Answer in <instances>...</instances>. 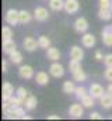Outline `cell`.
I'll list each match as a JSON object with an SVG mask.
<instances>
[{"mask_svg":"<svg viewBox=\"0 0 112 121\" xmlns=\"http://www.w3.org/2000/svg\"><path fill=\"white\" fill-rule=\"evenodd\" d=\"M104 65L112 68V54H107V55L104 56Z\"/></svg>","mask_w":112,"mask_h":121,"instance_id":"35","label":"cell"},{"mask_svg":"<svg viewBox=\"0 0 112 121\" xmlns=\"http://www.w3.org/2000/svg\"><path fill=\"white\" fill-rule=\"evenodd\" d=\"M84 107L83 104H79V103H73L70 107H69V116L73 117V118H81L84 114Z\"/></svg>","mask_w":112,"mask_h":121,"instance_id":"2","label":"cell"},{"mask_svg":"<svg viewBox=\"0 0 112 121\" xmlns=\"http://www.w3.org/2000/svg\"><path fill=\"white\" fill-rule=\"evenodd\" d=\"M23 45H24V49L28 51V52H34V51H36L39 48L38 41L35 38H32V37H25L24 41H23Z\"/></svg>","mask_w":112,"mask_h":121,"instance_id":"5","label":"cell"},{"mask_svg":"<svg viewBox=\"0 0 112 121\" xmlns=\"http://www.w3.org/2000/svg\"><path fill=\"white\" fill-rule=\"evenodd\" d=\"M80 10L79 0H64V11L67 14H74Z\"/></svg>","mask_w":112,"mask_h":121,"instance_id":"6","label":"cell"},{"mask_svg":"<svg viewBox=\"0 0 112 121\" xmlns=\"http://www.w3.org/2000/svg\"><path fill=\"white\" fill-rule=\"evenodd\" d=\"M88 93H90L94 99H101V97L107 93V90H104V87H102L100 83H92V85L90 86V89H88Z\"/></svg>","mask_w":112,"mask_h":121,"instance_id":"7","label":"cell"},{"mask_svg":"<svg viewBox=\"0 0 112 121\" xmlns=\"http://www.w3.org/2000/svg\"><path fill=\"white\" fill-rule=\"evenodd\" d=\"M49 73H51V76L59 79V78H62V76L64 75V68H63V65H60V63L56 60V62H53V63L49 66Z\"/></svg>","mask_w":112,"mask_h":121,"instance_id":"4","label":"cell"},{"mask_svg":"<svg viewBox=\"0 0 112 121\" xmlns=\"http://www.w3.org/2000/svg\"><path fill=\"white\" fill-rule=\"evenodd\" d=\"M13 116H14V118H21V120H29L31 118L29 116L25 114V110L21 108V106H17L13 108Z\"/></svg>","mask_w":112,"mask_h":121,"instance_id":"18","label":"cell"},{"mask_svg":"<svg viewBox=\"0 0 112 121\" xmlns=\"http://www.w3.org/2000/svg\"><path fill=\"white\" fill-rule=\"evenodd\" d=\"M98 18L102 21H109L112 18V9H100Z\"/></svg>","mask_w":112,"mask_h":121,"instance_id":"19","label":"cell"},{"mask_svg":"<svg viewBox=\"0 0 112 121\" xmlns=\"http://www.w3.org/2000/svg\"><path fill=\"white\" fill-rule=\"evenodd\" d=\"M1 37H3V39H10L13 37V31H11V28L8 26L1 28Z\"/></svg>","mask_w":112,"mask_h":121,"instance_id":"30","label":"cell"},{"mask_svg":"<svg viewBox=\"0 0 112 121\" xmlns=\"http://www.w3.org/2000/svg\"><path fill=\"white\" fill-rule=\"evenodd\" d=\"M87 94H90V93H88V90H87L84 86H77V87H76V90H74V96H76L79 100H81V99L85 97Z\"/></svg>","mask_w":112,"mask_h":121,"instance_id":"28","label":"cell"},{"mask_svg":"<svg viewBox=\"0 0 112 121\" xmlns=\"http://www.w3.org/2000/svg\"><path fill=\"white\" fill-rule=\"evenodd\" d=\"M36 104H38V100H36V97H35V96H28V97H27V100L24 101L25 110H28V111L34 110V108L36 107Z\"/></svg>","mask_w":112,"mask_h":121,"instance_id":"22","label":"cell"},{"mask_svg":"<svg viewBox=\"0 0 112 121\" xmlns=\"http://www.w3.org/2000/svg\"><path fill=\"white\" fill-rule=\"evenodd\" d=\"M32 20V14L27 10H20V23L21 24H28Z\"/></svg>","mask_w":112,"mask_h":121,"instance_id":"26","label":"cell"},{"mask_svg":"<svg viewBox=\"0 0 112 121\" xmlns=\"http://www.w3.org/2000/svg\"><path fill=\"white\" fill-rule=\"evenodd\" d=\"M73 26H74V30L77 31V32H80V34H84V32H87V30H88V21L84 17L76 18V21H74Z\"/></svg>","mask_w":112,"mask_h":121,"instance_id":"9","label":"cell"},{"mask_svg":"<svg viewBox=\"0 0 112 121\" xmlns=\"http://www.w3.org/2000/svg\"><path fill=\"white\" fill-rule=\"evenodd\" d=\"M34 18L39 23H44L49 18V11L45 7H35L34 10Z\"/></svg>","mask_w":112,"mask_h":121,"instance_id":"3","label":"cell"},{"mask_svg":"<svg viewBox=\"0 0 112 121\" xmlns=\"http://www.w3.org/2000/svg\"><path fill=\"white\" fill-rule=\"evenodd\" d=\"M8 58L11 60V63H14V65H20L21 62H23V54L20 52V51H13L10 55H8Z\"/></svg>","mask_w":112,"mask_h":121,"instance_id":"23","label":"cell"},{"mask_svg":"<svg viewBox=\"0 0 112 121\" xmlns=\"http://www.w3.org/2000/svg\"><path fill=\"white\" fill-rule=\"evenodd\" d=\"M4 20H6V23L8 26H17V24H20V11L16 10V9H8L7 13H6Z\"/></svg>","mask_w":112,"mask_h":121,"instance_id":"1","label":"cell"},{"mask_svg":"<svg viewBox=\"0 0 112 121\" xmlns=\"http://www.w3.org/2000/svg\"><path fill=\"white\" fill-rule=\"evenodd\" d=\"M38 44H39V48H44V49H48L51 47V39L46 37V35H41L38 38Z\"/></svg>","mask_w":112,"mask_h":121,"instance_id":"27","label":"cell"},{"mask_svg":"<svg viewBox=\"0 0 112 121\" xmlns=\"http://www.w3.org/2000/svg\"><path fill=\"white\" fill-rule=\"evenodd\" d=\"M90 118H91V120H101V118H102V116H101L98 111H92V113L90 114Z\"/></svg>","mask_w":112,"mask_h":121,"instance_id":"36","label":"cell"},{"mask_svg":"<svg viewBox=\"0 0 112 121\" xmlns=\"http://www.w3.org/2000/svg\"><path fill=\"white\" fill-rule=\"evenodd\" d=\"M76 87L77 86L74 85V80H66L63 83V86H62V90H63V93H66V94H72V93H74Z\"/></svg>","mask_w":112,"mask_h":121,"instance_id":"20","label":"cell"},{"mask_svg":"<svg viewBox=\"0 0 112 121\" xmlns=\"http://www.w3.org/2000/svg\"><path fill=\"white\" fill-rule=\"evenodd\" d=\"M104 56L105 55H102L101 51H95V54H94V59L95 60H104Z\"/></svg>","mask_w":112,"mask_h":121,"instance_id":"37","label":"cell"},{"mask_svg":"<svg viewBox=\"0 0 112 121\" xmlns=\"http://www.w3.org/2000/svg\"><path fill=\"white\" fill-rule=\"evenodd\" d=\"M16 94H17V96H18V97H20V99L23 100V103H24V101L27 100V97H28V91L25 90V87H18Z\"/></svg>","mask_w":112,"mask_h":121,"instance_id":"31","label":"cell"},{"mask_svg":"<svg viewBox=\"0 0 112 121\" xmlns=\"http://www.w3.org/2000/svg\"><path fill=\"white\" fill-rule=\"evenodd\" d=\"M109 27H111V31H112V26H109Z\"/></svg>","mask_w":112,"mask_h":121,"instance_id":"41","label":"cell"},{"mask_svg":"<svg viewBox=\"0 0 112 121\" xmlns=\"http://www.w3.org/2000/svg\"><path fill=\"white\" fill-rule=\"evenodd\" d=\"M35 82H36L39 86H46V85L49 83V75H48L46 72L41 70V72H38V73L35 75Z\"/></svg>","mask_w":112,"mask_h":121,"instance_id":"12","label":"cell"},{"mask_svg":"<svg viewBox=\"0 0 112 121\" xmlns=\"http://www.w3.org/2000/svg\"><path fill=\"white\" fill-rule=\"evenodd\" d=\"M81 68V63H80V60L77 59H70L69 62V69H70V72L73 73L74 70H77V69H80Z\"/></svg>","mask_w":112,"mask_h":121,"instance_id":"29","label":"cell"},{"mask_svg":"<svg viewBox=\"0 0 112 121\" xmlns=\"http://www.w3.org/2000/svg\"><path fill=\"white\" fill-rule=\"evenodd\" d=\"M81 104H83L85 108H91V107L95 106V99H94L91 94H87L85 97L81 99Z\"/></svg>","mask_w":112,"mask_h":121,"instance_id":"25","label":"cell"},{"mask_svg":"<svg viewBox=\"0 0 112 121\" xmlns=\"http://www.w3.org/2000/svg\"><path fill=\"white\" fill-rule=\"evenodd\" d=\"M1 70H3V73H6V72H7V62H6V60H3V62H1Z\"/></svg>","mask_w":112,"mask_h":121,"instance_id":"38","label":"cell"},{"mask_svg":"<svg viewBox=\"0 0 112 121\" xmlns=\"http://www.w3.org/2000/svg\"><path fill=\"white\" fill-rule=\"evenodd\" d=\"M8 101L13 104V107H17V106H21V104H24V103H23V100H21V99H20L17 94H16V96L13 94V96L8 99Z\"/></svg>","mask_w":112,"mask_h":121,"instance_id":"32","label":"cell"},{"mask_svg":"<svg viewBox=\"0 0 112 121\" xmlns=\"http://www.w3.org/2000/svg\"><path fill=\"white\" fill-rule=\"evenodd\" d=\"M104 79L108 82H112V68L107 66V69L104 70Z\"/></svg>","mask_w":112,"mask_h":121,"instance_id":"34","label":"cell"},{"mask_svg":"<svg viewBox=\"0 0 112 121\" xmlns=\"http://www.w3.org/2000/svg\"><path fill=\"white\" fill-rule=\"evenodd\" d=\"M14 94V87L10 82H4L3 83V100H8L11 96Z\"/></svg>","mask_w":112,"mask_h":121,"instance_id":"16","label":"cell"},{"mask_svg":"<svg viewBox=\"0 0 112 121\" xmlns=\"http://www.w3.org/2000/svg\"><path fill=\"white\" fill-rule=\"evenodd\" d=\"M46 58L52 62H56V60L60 59V52L57 48H53V47H49L46 49Z\"/></svg>","mask_w":112,"mask_h":121,"instance_id":"17","label":"cell"},{"mask_svg":"<svg viewBox=\"0 0 112 121\" xmlns=\"http://www.w3.org/2000/svg\"><path fill=\"white\" fill-rule=\"evenodd\" d=\"M48 118H49V120H59L60 117H59V116H55V114H52V116H48Z\"/></svg>","mask_w":112,"mask_h":121,"instance_id":"39","label":"cell"},{"mask_svg":"<svg viewBox=\"0 0 112 121\" xmlns=\"http://www.w3.org/2000/svg\"><path fill=\"white\" fill-rule=\"evenodd\" d=\"M107 91H108V93H109V94L112 96V83H109V85H108V87H107Z\"/></svg>","mask_w":112,"mask_h":121,"instance_id":"40","label":"cell"},{"mask_svg":"<svg viewBox=\"0 0 112 121\" xmlns=\"http://www.w3.org/2000/svg\"><path fill=\"white\" fill-rule=\"evenodd\" d=\"M100 9H112V0H98Z\"/></svg>","mask_w":112,"mask_h":121,"instance_id":"33","label":"cell"},{"mask_svg":"<svg viewBox=\"0 0 112 121\" xmlns=\"http://www.w3.org/2000/svg\"><path fill=\"white\" fill-rule=\"evenodd\" d=\"M100 106L102 107V108H105V110H109L112 108V96L107 91L101 99H100Z\"/></svg>","mask_w":112,"mask_h":121,"instance_id":"15","label":"cell"},{"mask_svg":"<svg viewBox=\"0 0 112 121\" xmlns=\"http://www.w3.org/2000/svg\"><path fill=\"white\" fill-rule=\"evenodd\" d=\"M85 79H87V75L81 68L73 72V80L74 82H85Z\"/></svg>","mask_w":112,"mask_h":121,"instance_id":"24","label":"cell"},{"mask_svg":"<svg viewBox=\"0 0 112 121\" xmlns=\"http://www.w3.org/2000/svg\"><path fill=\"white\" fill-rule=\"evenodd\" d=\"M70 58L72 59H77V60H83L84 58V52L83 49L80 48V47H77V45H74V47H72L70 48Z\"/></svg>","mask_w":112,"mask_h":121,"instance_id":"14","label":"cell"},{"mask_svg":"<svg viewBox=\"0 0 112 121\" xmlns=\"http://www.w3.org/2000/svg\"><path fill=\"white\" fill-rule=\"evenodd\" d=\"M18 75H20V78L21 79H31L32 76H34V69H32V66H29V65H21L20 68H18Z\"/></svg>","mask_w":112,"mask_h":121,"instance_id":"8","label":"cell"},{"mask_svg":"<svg viewBox=\"0 0 112 121\" xmlns=\"http://www.w3.org/2000/svg\"><path fill=\"white\" fill-rule=\"evenodd\" d=\"M102 42L107 47H112V31H111V27L109 26H107L102 30Z\"/></svg>","mask_w":112,"mask_h":121,"instance_id":"13","label":"cell"},{"mask_svg":"<svg viewBox=\"0 0 112 121\" xmlns=\"http://www.w3.org/2000/svg\"><path fill=\"white\" fill-rule=\"evenodd\" d=\"M49 7L53 11L64 10V0H49Z\"/></svg>","mask_w":112,"mask_h":121,"instance_id":"21","label":"cell"},{"mask_svg":"<svg viewBox=\"0 0 112 121\" xmlns=\"http://www.w3.org/2000/svg\"><path fill=\"white\" fill-rule=\"evenodd\" d=\"M17 49V44L14 42V39L13 38H10V39H3V52L4 54H7V55H10L13 51H16Z\"/></svg>","mask_w":112,"mask_h":121,"instance_id":"11","label":"cell"},{"mask_svg":"<svg viewBox=\"0 0 112 121\" xmlns=\"http://www.w3.org/2000/svg\"><path fill=\"white\" fill-rule=\"evenodd\" d=\"M95 42H97V39H95V37L92 34H90V32H84L83 34V37H81V45H83L84 48H92L95 45Z\"/></svg>","mask_w":112,"mask_h":121,"instance_id":"10","label":"cell"}]
</instances>
